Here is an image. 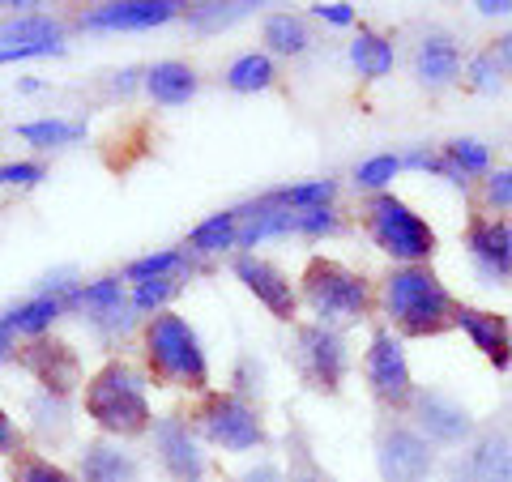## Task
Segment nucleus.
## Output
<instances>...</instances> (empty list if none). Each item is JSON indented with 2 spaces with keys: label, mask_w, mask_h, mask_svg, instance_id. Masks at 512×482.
Listing matches in <instances>:
<instances>
[{
  "label": "nucleus",
  "mask_w": 512,
  "mask_h": 482,
  "mask_svg": "<svg viewBox=\"0 0 512 482\" xmlns=\"http://www.w3.org/2000/svg\"><path fill=\"white\" fill-rule=\"evenodd\" d=\"M380 308L402 337H440L457 329L461 303L427 265H397L380 282Z\"/></svg>",
  "instance_id": "nucleus-1"
},
{
  "label": "nucleus",
  "mask_w": 512,
  "mask_h": 482,
  "mask_svg": "<svg viewBox=\"0 0 512 482\" xmlns=\"http://www.w3.org/2000/svg\"><path fill=\"white\" fill-rule=\"evenodd\" d=\"M82 406L94 419V427L111 440H137V436H146V431H154L146 376L124 359H107L99 372L86 380Z\"/></svg>",
  "instance_id": "nucleus-2"
},
{
  "label": "nucleus",
  "mask_w": 512,
  "mask_h": 482,
  "mask_svg": "<svg viewBox=\"0 0 512 482\" xmlns=\"http://www.w3.org/2000/svg\"><path fill=\"white\" fill-rule=\"evenodd\" d=\"M141 346H146V367L158 384L188 393H210V359L201 350L197 329L188 325L180 312H158L141 329Z\"/></svg>",
  "instance_id": "nucleus-3"
},
{
  "label": "nucleus",
  "mask_w": 512,
  "mask_h": 482,
  "mask_svg": "<svg viewBox=\"0 0 512 482\" xmlns=\"http://www.w3.org/2000/svg\"><path fill=\"white\" fill-rule=\"evenodd\" d=\"M299 282H303V303L312 308L316 325L342 333L372 316V286H367V278L350 265L333 261V256H312Z\"/></svg>",
  "instance_id": "nucleus-4"
},
{
  "label": "nucleus",
  "mask_w": 512,
  "mask_h": 482,
  "mask_svg": "<svg viewBox=\"0 0 512 482\" xmlns=\"http://www.w3.org/2000/svg\"><path fill=\"white\" fill-rule=\"evenodd\" d=\"M363 227L372 235V244L393 256L397 265H427L436 256V231L423 214H414L402 197L393 192H376L363 205Z\"/></svg>",
  "instance_id": "nucleus-5"
},
{
  "label": "nucleus",
  "mask_w": 512,
  "mask_h": 482,
  "mask_svg": "<svg viewBox=\"0 0 512 482\" xmlns=\"http://www.w3.org/2000/svg\"><path fill=\"white\" fill-rule=\"evenodd\" d=\"M192 419H197V431L205 440L227 448V453H252V448L269 444L261 410L239 393H205Z\"/></svg>",
  "instance_id": "nucleus-6"
},
{
  "label": "nucleus",
  "mask_w": 512,
  "mask_h": 482,
  "mask_svg": "<svg viewBox=\"0 0 512 482\" xmlns=\"http://www.w3.org/2000/svg\"><path fill=\"white\" fill-rule=\"evenodd\" d=\"M295 367L308 389L316 393H342L346 372H350V350H346V337L338 329H325V325H299L295 333Z\"/></svg>",
  "instance_id": "nucleus-7"
},
{
  "label": "nucleus",
  "mask_w": 512,
  "mask_h": 482,
  "mask_svg": "<svg viewBox=\"0 0 512 482\" xmlns=\"http://www.w3.org/2000/svg\"><path fill=\"white\" fill-rule=\"evenodd\" d=\"M18 367L39 384L43 393L52 397H64L69 401L77 393V384H86V367H82V355L69 346V342H56V337H30L26 346L13 350Z\"/></svg>",
  "instance_id": "nucleus-8"
},
{
  "label": "nucleus",
  "mask_w": 512,
  "mask_h": 482,
  "mask_svg": "<svg viewBox=\"0 0 512 482\" xmlns=\"http://www.w3.org/2000/svg\"><path fill=\"white\" fill-rule=\"evenodd\" d=\"M363 376H367V389L380 401L384 410H402L414 401V380H410V363H406V350H402V337L393 329H376L372 342H367V355H363Z\"/></svg>",
  "instance_id": "nucleus-9"
},
{
  "label": "nucleus",
  "mask_w": 512,
  "mask_h": 482,
  "mask_svg": "<svg viewBox=\"0 0 512 482\" xmlns=\"http://www.w3.org/2000/svg\"><path fill=\"white\" fill-rule=\"evenodd\" d=\"M376 470L384 482H427L436 470V444L406 423H384L376 436Z\"/></svg>",
  "instance_id": "nucleus-10"
},
{
  "label": "nucleus",
  "mask_w": 512,
  "mask_h": 482,
  "mask_svg": "<svg viewBox=\"0 0 512 482\" xmlns=\"http://www.w3.org/2000/svg\"><path fill=\"white\" fill-rule=\"evenodd\" d=\"M410 410H414V431L427 444H440V448L474 444V414L457 397H448L440 389H414Z\"/></svg>",
  "instance_id": "nucleus-11"
},
{
  "label": "nucleus",
  "mask_w": 512,
  "mask_h": 482,
  "mask_svg": "<svg viewBox=\"0 0 512 482\" xmlns=\"http://www.w3.org/2000/svg\"><path fill=\"white\" fill-rule=\"evenodd\" d=\"M466 252L474 261V273L487 286H512V222L474 214L466 222Z\"/></svg>",
  "instance_id": "nucleus-12"
},
{
  "label": "nucleus",
  "mask_w": 512,
  "mask_h": 482,
  "mask_svg": "<svg viewBox=\"0 0 512 482\" xmlns=\"http://www.w3.org/2000/svg\"><path fill=\"white\" fill-rule=\"evenodd\" d=\"M154 457L158 470L171 482H205V474H210V461H205L197 436H192V427L180 414L154 419Z\"/></svg>",
  "instance_id": "nucleus-13"
},
{
  "label": "nucleus",
  "mask_w": 512,
  "mask_h": 482,
  "mask_svg": "<svg viewBox=\"0 0 512 482\" xmlns=\"http://www.w3.org/2000/svg\"><path fill=\"white\" fill-rule=\"evenodd\" d=\"M235 278L244 282L278 320H295L299 295H295L291 278H286L274 261H265V256H256V252H244V256H235Z\"/></svg>",
  "instance_id": "nucleus-14"
},
{
  "label": "nucleus",
  "mask_w": 512,
  "mask_h": 482,
  "mask_svg": "<svg viewBox=\"0 0 512 482\" xmlns=\"http://www.w3.org/2000/svg\"><path fill=\"white\" fill-rule=\"evenodd\" d=\"M77 482H146L141 461L120 440H86L77 448Z\"/></svg>",
  "instance_id": "nucleus-15"
},
{
  "label": "nucleus",
  "mask_w": 512,
  "mask_h": 482,
  "mask_svg": "<svg viewBox=\"0 0 512 482\" xmlns=\"http://www.w3.org/2000/svg\"><path fill=\"white\" fill-rule=\"evenodd\" d=\"M171 18H180L175 0H116V5L90 9L82 26L86 30H154V26H167Z\"/></svg>",
  "instance_id": "nucleus-16"
},
{
  "label": "nucleus",
  "mask_w": 512,
  "mask_h": 482,
  "mask_svg": "<svg viewBox=\"0 0 512 482\" xmlns=\"http://www.w3.org/2000/svg\"><path fill=\"white\" fill-rule=\"evenodd\" d=\"M457 329H466L474 350L495 367V372H504V367L512 363V325H508L500 312H487V308H470V303H461V308H457Z\"/></svg>",
  "instance_id": "nucleus-17"
},
{
  "label": "nucleus",
  "mask_w": 512,
  "mask_h": 482,
  "mask_svg": "<svg viewBox=\"0 0 512 482\" xmlns=\"http://www.w3.org/2000/svg\"><path fill=\"white\" fill-rule=\"evenodd\" d=\"M453 474L457 482H512V440L495 436V431L478 436Z\"/></svg>",
  "instance_id": "nucleus-18"
},
{
  "label": "nucleus",
  "mask_w": 512,
  "mask_h": 482,
  "mask_svg": "<svg viewBox=\"0 0 512 482\" xmlns=\"http://www.w3.org/2000/svg\"><path fill=\"white\" fill-rule=\"evenodd\" d=\"M461 73V47L444 35H427L419 47H414V77L423 86L440 90V86H453Z\"/></svg>",
  "instance_id": "nucleus-19"
},
{
  "label": "nucleus",
  "mask_w": 512,
  "mask_h": 482,
  "mask_svg": "<svg viewBox=\"0 0 512 482\" xmlns=\"http://www.w3.org/2000/svg\"><path fill=\"white\" fill-rule=\"evenodd\" d=\"M64 312H69V303H64L60 295H35V299H26V303H18V308H9L5 316H0V333H9V337H18V333L22 337H43Z\"/></svg>",
  "instance_id": "nucleus-20"
},
{
  "label": "nucleus",
  "mask_w": 512,
  "mask_h": 482,
  "mask_svg": "<svg viewBox=\"0 0 512 482\" xmlns=\"http://www.w3.org/2000/svg\"><path fill=\"white\" fill-rule=\"evenodd\" d=\"M146 90L154 103L163 107H184L192 94H197V69L184 60H158L146 73Z\"/></svg>",
  "instance_id": "nucleus-21"
},
{
  "label": "nucleus",
  "mask_w": 512,
  "mask_h": 482,
  "mask_svg": "<svg viewBox=\"0 0 512 482\" xmlns=\"http://www.w3.org/2000/svg\"><path fill=\"white\" fill-rule=\"evenodd\" d=\"M0 47H64V26L47 13H13L0 22Z\"/></svg>",
  "instance_id": "nucleus-22"
},
{
  "label": "nucleus",
  "mask_w": 512,
  "mask_h": 482,
  "mask_svg": "<svg viewBox=\"0 0 512 482\" xmlns=\"http://www.w3.org/2000/svg\"><path fill=\"white\" fill-rule=\"evenodd\" d=\"M227 248H239V218L235 210L210 214L205 222H197L188 235V256H218Z\"/></svg>",
  "instance_id": "nucleus-23"
},
{
  "label": "nucleus",
  "mask_w": 512,
  "mask_h": 482,
  "mask_svg": "<svg viewBox=\"0 0 512 482\" xmlns=\"http://www.w3.org/2000/svg\"><path fill=\"white\" fill-rule=\"evenodd\" d=\"M350 64H355L367 82L389 77L393 73V39H384L380 30H359L355 43H350Z\"/></svg>",
  "instance_id": "nucleus-24"
},
{
  "label": "nucleus",
  "mask_w": 512,
  "mask_h": 482,
  "mask_svg": "<svg viewBox=\"0 0 512 482\" xmlns=\"http://www.w3.org/2000/svg\"><path fill=\"white\" fill-rule=\"evenodd\" d=\"M286 482H338L316 461L308 431L299 423H291V431H286Z\"/></svg>",
  "instance_id": "nucleus-25"
},
{
  "label": "nucleus",
  "mask_w": 512,
  "mask_h": 482,
  "mask_svg": "<svg viewBox=\"0 0 512 482\" xmlns=\"http://www.w3.org/2000/svg\"><path fill=\"white\" fill-rule=\"evenodd\" d=\"M261 35H265L269 52H278V56H303V52H308V43H312L308 22L295 18V13H269L265 26H261Z\"/></svg>",
  "instance_id": "nucleus-26"
},
{
  "label": "nucleus",
  "mask_w": 512,
  "mask_h": 482,
  "mask_svg": "<svg viewBox=\"0 0 512 482\" xmlns=\"http://www.w3.org/2000/svg\"><path fill=\"white\" fill-rule=\"evenodd\" d=\"M184 269H192V256L163 248V252H146V256H137V261H128L124 278L137 286V282H154V278H180Z\"/></svg>",
  "instance_id": "nucleus-27"
},
{
  "label": "nucleus",
  "mask_w": 512,
  "mask_h": 482,
  "mask_svg": "<svg viewBox=\"0 0 512 482\" xmlns=\"http://www.w3.org/2000/svg\"><path fill=\"white\" fill-rule=\"evenodd\" d=\"M274 60H269L265 52H244L239 60H231L227 69V86L235 94H256V90H269L274 86Z\"/></svg>",
  "instance_id": "nucleus-28"
},
{
  "label": "nucleus",
  "mask_w": 512,
  "mask_h": 482,
  "mask_svg": "<svg viewBox=\"0 0 512 482\" xmlns=\"http://www.w3.org/2000/svg\"><path fill=\"white\" fill-rule=\"evenodd\" d=\"M18 137L30 141L39 150H60V146H73V141L86 137V124H73V120H30V124H18Z\"/></svg>",
  "instance_id": "nucleus-29"
},
{
  "label": "nucleus",
  "mask_w": 512,
  "mask_h": 482,
  "mask_svg": "<svg viewBox=\"0 0 512 482\" xmlns=\"http://www.w3.org/2000/svg\"><path fill=\"white\" fill-rule=\"evenodd\" d=\"M26 414L35 419V431L39 436H69L73 431V419H69V401L64 397H52V393H39L26 401Z\"/></svg>",
  "instance_id": "nucleus-30"
},
{
  "label": "nucleus",
  "mask_w": 512,
  "mask_h": 482,
  "mask_svg": "<svg viewBox=\"0 0 512 482\" xmlns=\"http://www.w3.org/2000/svg\"><path fill=\"white\" fill-rule=\"evenodd\" d=\"M9 482H77V474H69L56 461H47L43 453L22 448L18 457H9Z\"/></svg>",
  "instance_id": "nucleus-31"
},
{
  "label": "nucleus",
  "mask_w": 512,
  "mask_h": 482,
  "mask_svg": "<svg viewBox=\"0 0 512 482\" xmlns=\"http://www.w3.org/2000/svg\"><path fill=\"white\" fill-rule=\"evenodd\" d=\"M269 197H274L278 205H286V210H320V205H333L338 184L333 180H303V184H291V188H274Z\"/></svg>",
  "instance_id": "nucleus-32"
},
{
  "label": "nucleus",
  "mask_w": 512,
  "mask_h": 482,
  "mask_svg": "<svg viewBox=\"0 0 512 482\" xmlns=\"http://www.w3.org/2000/svg\"><path fill=\"white\" fill-rule=\"evenodd\" d=\"M180 295V278H154V282H137L133 286V312L141 316H158V312H167V303Z\"/></svg>",
  "instance_id": "nucleus-33"
},
{
  "label": "nucleus",
  "mask_w": 512,
  "mask_h": 482,
  "mask_svg": "<svg viewBox=\"0 0 512 482\" xmlns=\"http://www.w3.org/2000/svg\"><path fill=\"white\" fill-rule=\"evenodd\" d=\"M444 158L453 163L457 171H466V175H483L491 167V150L483 146V141H474V137H457V141H448L444 146Z\"/></svg>",
  "instance_id": "nucleus-34"
},
{
  "label": "nucleus",
  "mask_w": 512,
  "mask_h": 482,
  "mask_svg": "<svg viewBox=\"0 0 512 482\" xmlns=\"http://www.w3.org/2000/svg\"><path fill=\"white\" fill-rule=\"evenodd\" d=\"M342 231V218L333 205H320V210H295L291 214V235H308V239H325V235H338Z\"/></svg>",
  "instance_id": "nucleus-35"
},
{
  "label": "nucleus",
  "mask_w": 512,
  "mask_h": 482,
  "mask_svg": "<svg viewBox=\"0 0 512 482\" xmlns=\"http://www.w3.org/2000/svg\"><path fill=\"white\" fill-rule=\"evenodd\" d=\"M397 171H402V158H397V154H376V158H367V163H359L355 184L367 188V192L376 197V192H384V188L393 184Z\"/></svg>",
  "instance_id": "nucleus-36"
},
{
  "label": "nucleus",
  "mask_w": 512,
  "mask_h": 482,
  "mask_svg": "<svg viewBox=\"0 0 512 482\" xmlns=\"http://www.w3.org/2000/svg\"><path fill=\"white\" fill-rule=\"evenodd\" d=\"M252 5H197L188 13V22L197 26V30H222V26H231V22H239L248 13Z\"/></svg>",
  "instance_id": "nucleus-37"
},
{
  "label": "nucleus",
  "mask_w": 512,
  "mask_h": 482,
  "mask_svg": "<svg viewBox=\"0 0 512 482\" xmlns=\"http://www.w3.org/2000/svg\"><path fill=\"white\" fill-rule=\"evenodd\" d=\"M483 197L491 210H512V167H495L483 180Z\"/></svg>",
  "instance_id": "nucleus-38"
},
{
  "label": "nucleus",
  "mask_w": 512,
  "mask_h": 482,
  "mask_svg": "<svg viewBox=\"0 0 512 482\" xmlns=\"http://www.w3.org/2000/svg\"><path fill=\"white\" fill-rule=\"evenodd\" d=\"M470 86L474 90H495V86H500V60H495L491 52L470 60Z\"/></svg>",
  "instance_id": "nucleus-39"
},
{
  "label": "nucleus",
  "mask_w": 512,
  "mask_h": 482,
  "mask_svg": "<svg viewBox=\"0 0 512 482\" xmlns=\"http://www.w3.org/2000/svg\"><path fill=\"white\" fill-rule=\"evenodd\" d=\"M43 167L39 163H5L0 167V184H13V188H35L43 180Z\"/></svg>",
  "instance_id": "nucleus-40"
},
{
  "label": "nucleus",
  "mask_w": 512,
  "mask_h": 482,
  "mask_svg": "<svg viewBox=\"0 0 512 482\" xmlns=\"http://www.w3.org/2000/svg\"><path fill=\"white\" fill-rule=\"evenodd\" d=\"M22 453V427L0 410V457H18Z\"/></svg>",
  "instance_id": "nucleus-41"
},
{
  "label": "nucleus",
  "mask_w": 512,
  "mask_h": 482,
  "mask_svg": "<svg viewBox=\"0 0 512 482\" xmlns=\"http://www.w3.org/2000/svg\"><path fill=\"white\" fill-rule=\"evenodd\" d=\"M235 482H286V474L278 470L274 461H261V465H252V470H244Z\"/></svg>",
  "instance_id": "nucleus-42"
},
{
  "label": "nucleus",
  "mask_w": 512,
  "mask_h": 482,
  "mask_svg": "<svg viewBox=\"0 0 512 482\" xmlns=\"http://www.w3.org/2000/svg\"><path fill=\"white\" fill-rule=\"evenodd\" d=\"M312 9H316V18H325L333 26H350V22H355V9L342 5V0H338V5H312Z\"/></svg>",
  "instance_id": "nucleus-43"
},
{
  "label": "nucleus",
  "mask_w": 512,
  "mask_h": 482,
  "mask_svg": "<svg viewBox=\"0 0 512 482\" xmlns=\"http://www.w3.org/2000/svg\"><path fill=\"white\" fill-rule=\"evenodd\" d=\"M478 13H512V0H478Z\"/></svg>",
  "instance_id": "nucleus-44"
},
{
  "label": "nucleus",
  "mask_w": 512,
  "mask_h": 482,
  "mask_svg": "<svg viewBox=\"0 0 512 482\" xmlns=\"http://www.w3.org/2000/svg\"><path fill=\"white\" fill-rule=\"evenodd\" d=\"M495 60H500V64H508V69H512V35H504L500 43H495V52H491Z\"/></svg>",
  "instance_id": "nucleus-45"
},
{
  "label": "nucleus",
  "mask_w": 512,
  "mask_h": 482,
  "mask_svg": "<svg viewBox=\"0 0 512 482\" xmlns=\"http://www.w3.org/2000/svg\"><path fill=\"white\" fill-rule=\"evenodd\" d=\"M137 86V69H124V73H116V90H133Z\"/></svg>",
  "instance_id": "nucleus-46"
}]
</instances>
